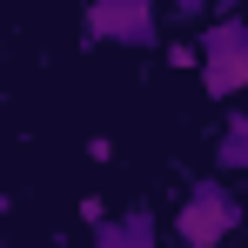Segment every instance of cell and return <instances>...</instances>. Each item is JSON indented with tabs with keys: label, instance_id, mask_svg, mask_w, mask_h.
Instances as JSON below:
<instances>
[{
	"label": "cell",
	"instance_id": "4",
	"mask_svg": "<svg viewBox=\"0 0 248 248\" xmlns=\"http://www.w3.org/2000/svg\"><path fill=\"white\" fill-rule=\"evenodd\" d=\"M94 248H161V228H155V208L134 202L127 215H114V221H101L94 228Z\"/></svg>",
	"mask_w": 248,
	"mask_h": 248
},
{
	"label": "cell",
	"instance_id": "1",
	"mask_svg": "<svg viewBox=\"0 0 248 248\" xmlns=\"http://www.w3.org/2000/svg\"><path fill=\"white\" fill-rule=\"evenodd\" d=\"M195 67H202L208 101H235L248 87V20L235 7H221L215 20H202V34H195Z\"/></svg>",
	"mask_w": 248,
	"mask_h": 248
},
{
	"label": "cell",
	"instance_id": "6",
	"mask_svg": "<svg viewBox=\"0 0 248 248\" xmlns=\"http://www.w3.org/2000/svg\"><path fill=\"white\" fill-rule=\"evenodd\" d=\"M168 67H195V41H174V47H168Z\"/></svg>",
	"mask_w": 248,
	"mask_h": 248
},
{
	"label": "cell",
	"instance_id": "5",
	"mask_svg": "<svg viewBox=\"0 0 248 248\" xmlns=\"http://www.w3.org/2000/svg\"><path fill=\"white\" fill-rule=\"evenodd\" d=\"M215 168H221V174H242L248 168V114L242 108H228V121L215 134ZM221 174H215V181H221Z\"/></svg>",
	"mask_w": 248,
	"mask_h": 248
},
{
	"label": "cell",
	"instance_id": "3",
	"mask_svg": "<svg viewBox=\"0 0 248 248\" xmlns=\"http://www.w3.org/2000/svg\"><path fill=\"white\" fill-rule=\"evenodd\" d=\"M155 34H161L155 0H94L81 14V41L101 47H155Z\"/></svg>",
	"mask_w": 248,
	"mask_h": 248
},
{
	"label": "cell",
	"instance_id": "2",
	"mask_svg": "<svg viewBox=\"0 0 248 248\" xmlns=\"http://www.w3.org/2000/svg\"><path fill=\"white\" fill-rule=\"evenodd\" d=\"M235 228H242V195L228 181H215V174L195 181L181 195V208H174V242L181 248H221Z\"/></svg>",
	"mask_w": 248,
	"mask_h": 248
}]
</instances>
